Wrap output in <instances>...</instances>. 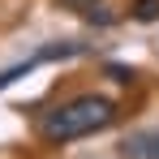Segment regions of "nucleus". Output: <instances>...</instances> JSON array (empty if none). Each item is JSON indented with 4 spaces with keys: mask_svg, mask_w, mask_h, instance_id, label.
<instances>
[{
    "mask_svg": "<svg viewBox=\"0 0 159 159\" xmlns=\"http://www.w3.org/2000/svg\"><path fill=\"white\" fill-rule=\"evenodd\" d=\"M125 159H159V133H133L120 142Z\"/></svg>",
    "mask_w": 159,
    "mask_h": 159,
    "instance_id": "2",
    "label": "nucleus"
},
{
    "mask_svg": "<svg viewBox=\"0 0 159 159\" xmlns=\"http://www.w3.org/2000/svg\"><path fill=\"white\" fill-rule=\"evenodd\" d=\"M129 17L133 22H159V0H133Z\"/></svg>",
    "mask_w": 159,
    "mask_h": 159,
    "instance_id": "3",
    "label": "nucleus"
},
{
    "mask_svg": "<svg viewBox=\"0 0 159 159\" xmlns=\"http://www.w3.org/2000/svg\"><path fill=\"white\" fill-rule=\"evenodd\" d=\"M107 78H112V82H125V86H129L138 73H133V69H125V65H107Z\"/></svg>",
    "mask_w": 159,
    "mask_h": 159,
    "instance_id": "7",
    "label": "nucleus"
},
{
    "mask_svg": "<svg viewBox=\"0 0 159 159\" xmlns=\"http://www.w3.org/2000/svg\"><path fill=\"white\" fill-rule=\"evenodd\" d=\"M34 65H39V60H26V65H13V69H4V73H0V90H4L9 82H17V78H22V73H30Z\"/></svg>",
    "mask_w": 159,
    "mask_h": 159,
    "instance_id": "6",
    "label": "nucleus"
},
{
    "mask_svg": "<svg viewBox=\"0 0 159 159\" xmlns=\"http://www.w3.org/2000/svg\"><path fill=\"white\" fill-rule=\"evenodd\" d=\"M78 52H82V43H48L34 60H65V56H78Z\"/></svg>",
    "mask_w": 159,
    "mask_h": 159,
    "instance_id": "4",
    "label": "nucleus"
},
{
    "mask_svg": "<svg viewBox=\"0 0 159 159\" xmlns=\"http://www.w3.org/2000/svg\"><path fill=\"white\" fill-rule=\"evenodd\" d=\"M82 17H86V22H90V26H112V22H116V13H107L103 4H90V9H86V13H82Z\"/></svg>",
    "mask_w": 159,
    "mask_h": 159,
    "instance_id": "5",
    "label": "nucleus"
},
{
    "mask_svg": "<svg viewBox=\"0 0 159 159\" xmlns=\"http://www.w3.org/2000/svg\"><path fill=\"white\" fill-rule=\"evenodd\" d=\"M112 120H116V103L112 99H103V95H78L69 103L43 112L39 133H43V142H73V138L107 129Z\"/></svg>",
    "mask_w": 159,
    "mask_h": 159,
    "instance_id": "1",
    "label": "nucleus"
},
{
    "mask_svg": "<svg viewBox=\"0 0 159 159\" xmlns=\"http://www.w3.org/2000/svg\"><path fill=\"white\" fill-rule=\"evenodd\" d=\"M56 4H60V9H78V13H86V9L99 4V0H56Z\"/></svg>",
    "mask_w": 159,
    "mask_h": 159,
    "instance_id": "8",
    "label": "nucleus"
}]
</instances>
